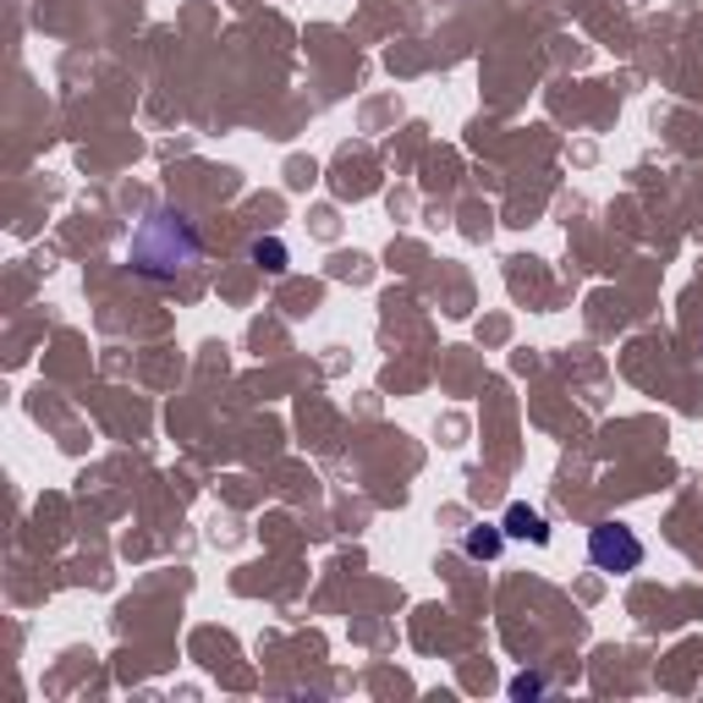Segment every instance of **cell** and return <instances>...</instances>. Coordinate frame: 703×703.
Here are the masks:
<instances>
[{
  "label": "cell",
  "instance_id": "cell-3",
  "mask_svg": "<svg viewBox=\"0 0 703 703\" xmlns=\"http://www.w3.org/2000/svg\"><path fill=\"white\" fill-rule=\"evenodd\" d=\"M500 528H506V539H528V545H550V523L528 506V500H511L506 506V517H500Z\"/></svg>",
  "mask_w": 703,
  "mask_h": 703
},
{
  "label": "cell",
  "instance_id": "cell-4",
  "mask_svg": "<svg viewBox=\"0 0 703 703\" xmlns=\"http://www.w3.org/2000/svg\"><path fill=\"white\" fill-rule=\"evenodd\" d=\"M462 550H467L473 561H495V556L506 550V528H500V523H484V528H473V534L462 539Z\"/></svg>",
  "mask_w": 703,
  "mask_h": 703
},
{
  "label": "cell",
  "instance_id": "cell-1",
  "mask_svg": "<svg viewBox=\"0 0 703 703\" xmlns=\"http://www.w3.org/2000/svg\"><path fill=\"white\" fill-rule=\"evenodd\" d=\"M193 259H198V231L176 209L148 215L138 226V237H133V265L143 276H170V270H187Z\"/></svg>",
  "mask_w": 703,
  "mask_h": 703
},
{
  "label": "cell",
  "instance_id": "cell-6",
  "mask_svg": "<svg viewBox=\"0 0 703 703\" xmlns=\"http://www.w3.org/2000/svg\"><path fill=\"white\" fill-rule=\"evenodd\" d=\"M545 688H550V682H545L539 671H534V676H511V699H539Z\"/></svg>",
  "mask_w": 703,
  "mask_h": 703
},
{
  "label": "cell",
  "instance_id": "cell-2",
  "mask_svg": "<svg viewBox=\"0 0 703 703\" xmlns=\"http://www.w3.org/2000/svg\"><path fill=\"white\" fill-rule=\"evenodd\" d=\"M588 561L599 566V571L627 577V571L643 566V539H638L627 523H593V528H588Z\"/></svg>",
  "mask_w": 703,
  "mask_h": 703
},
{
  "label": "cell",
  "instance_id": "cell-5",
  "mask_svg": "<svg viewBox=\"0 0 703 703\" xmlns=\"http://www.w3.org/2000/svg\"><path fill=\"white\" fill-rule=\"evenodd\" d=\"M248 259H254V265H259L265 276H281L286 265H291V254H286V242H281V237H259V242L248 248Z\"/></svg>",
  "mask_w": 703,
  "mask_h": 703
}]
</instances>
